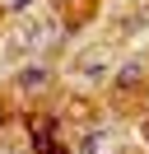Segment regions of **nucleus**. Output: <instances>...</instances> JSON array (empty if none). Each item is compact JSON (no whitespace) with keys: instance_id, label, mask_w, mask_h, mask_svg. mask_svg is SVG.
Here are the masks:
<instances>
[{"instance_id":"obj_1","label":"nucleus","mask_w":149,"mask_h":154,"mask_svg":"<svg viewBox=\"0 0 149 154\" xmlns=\"http://www.w3.org/2000/svg\"><path fill=\"white\" fill-rule=\"evenodd\" d=\"M19 84H23V89H42L47 84V66H28L23 75H19Z\"/></svg>"},{"instance_id":"obj_2","label":"nucleus","mask_w":149,"mask_h":154,"mask_svg":"<svg viewBox=\"0 0 149 154\" xmlns=\"http://www.w3.org/2000/svg\"><path fill=\"white\" fill-rule=\"evenodd\" d=\"M140 75H144V66H140V61H130V66L117 75V84H121V89H135V84H140Z\"/></svg>"},{"instance_id":"obj_3","label":"nucleus","mask_w":149,"mask_h":154,"mask_svg":"<svg viewBox=\"0 0 149 154\" xmlns=\"http://www.w3.org/2000/svg\"><path fill=\"white\" fill-rule=\"evenodd\" d=\"M98 145H102V135H89V140L79 145V154H98Z\"/></svg>"},{"instance_id":"obj_4","label":"nucleus","mask_w":149,"mask_h":154,"mask_svg":"<svg viewBox=\"0 0 149 154\" xmlns=\"http://www.w3.org/2000/svg\"><path fill=\"white\" fill-rule=\"evenodd\" d=\"M28 5H33V0H14V10H28Z\"/></svg>"},{"instance_id":"obj_5","label":"nucleus","mask_w":149,"mask_h":154,"mask_svg":"<svg viewBox=\"0 0 149 154\" xmlns=\"http://www.w3.org/2000/svg\"><path fill=\"white\" fill-rule=\"evenodd\" d=\"M0 126H5V107H0Z\"/></svg>"},{"instance_id":"obj_6","label":"nucleus","mask_w":149,"mask_h":154,"mask_svg":"<svg viewBox=\"0 0 149 154\" xmlns=\"http://www.w3.org/2000/svg\"><path fill=\"white\" fill-rule=\"evenodd\" d=\"M56 5H65V0H56Z\"/></svg>"},{"instance_id":"obj_7","label":"nucleus","mask_w":149,"mask_h":154,"mask_svg":"<svg viewBox=\"0 0 149 154\" xmlns=\"http://www.w3.org/2000/svg\"><path fill=\"white\" fill-rule=\"evenodd\" d=\"M121 154H130V149H121Z\"/></svg>"}]
</instances>
